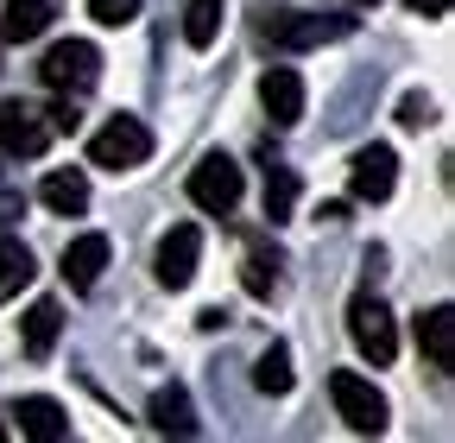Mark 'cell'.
Instances as JSON below:
<instances>
[{"label": "cell", "instance_id": "13", "mask_svg": "<svg viewBox=\"0 0 455 443\" xmlns=\"http://www.w3.org/2000/svg\"><path fill=\"white\" fill-rule=\"evenodd\" d=\"M13 418H20V437H32V443H64V437H70L64 406H57V399H44V393L20 399V406H13Z\"/></svg>", "mask_w": 455, "mask_h": 443}, {"label": "cell", "instance_id": "22", "mask_svg": "<svg viewBox=\"0 0 455 443\" xmlns=\"http://www.w3.org/2000/svg\"><path fill=\"white\" fill-rule=\"evenodd\" d=\"M291 209H298V178H291V165L266 158V215H272V229H278V222H291Z\"/></svg>", "mask_w": 455, "mask_h": 443}, {"label": "cell", "instance_id": "14", "mask_svg": "<svg viewBox=\"0 0 455 443\" xmlns=\"http://www.w3.org/2000/svg\"><path fill=\"white\" fill-rule=\"evenodd\" d=\"M152 431H158V437H196V431H203L184 386H158V393H152Z\"/></svg>", "mask_w": 455, "mask_h": 443}, {"label": "cell", "instance_id": "3", "mask_svg": "<svg viewBox=\"0 0 455 443\" xmlns=\"http://www.w3.org/2000/svg\"><path fill=\"white\" fill-rule=\"evenodd\" d=\"M38 83L57 89V95H89L101 83V51L89 38H64V44H51L44 58H38Z\"/></svg>", "mask_w": 455, "mask_h": 443}, {"label": "cell", "instance_id": "25", "mask_svg": "<svg viewBox=\"0 0 455 443\" xmlns=\"http://www.w3.org/2000/svg\"><path fill=\"white\" fill-rule=\"evenodd\" d=\"M405 7L424 13V20H443V13H449V0H405Z\"/></svg>", "mask_w": 455, "mask_h": 443}, {"label": "cell", "instance_id": "2", "mask_svg": "<svg viewBox=\"0 0 455 443\" xmlns=\"http://www.w3.org/2000/svg\"><path fill=\"white\" fill-rule=\"evenodd\" d=\"M329 399H335L341 424H348V431H361V437H379V431L392 424L386 393H379V386H373L367 374H355V367H335V374H329Z\"/></svg>", "mask_w": 455, "mask_h": 443}, {"label": "cell", "instance_id": "17", "mask_svg": "<svg viewBox=\"0 0 455 443\" xmlns=\"http://www.w3.org/2000/svg\"><path fill=\"white\" fill-rule=\"evenodd\" d=\"M418 342H424L430 367H455V310L449 304H436V310L418 317Z\"/></svg>", "mask_w": 455, "mask_h": 443}, {"label": "cell", "instance_id": "28", "mask_svg": "<svg viewBox=\"0 0 455 443\" xmlns=\"http://www.w3.org/2000/svg\"><path fill=\"white\" fill-rule=\"evenodd\" d=\"M361 7H379V0H361Z\"/></svg>", "mask_w": 455, "mask_h": 443}, {"label": "cell", "instance_id": "5", "mask_svg": "<svg viewBox=\"0 0 455 443\" xmlns=\"http://www.w3.org/2000/svg\"><path fill=\"white\" fill-rule=\"evenodd\" d=\"M241 190H247V178H241V165L228 158V152H209L196 172H190V203L209 209V215H235Z\"/></svg>", "mask_w": 455, "mask_h": 443}, {"label": "cell", "instance_id": "21", "mask_svg": "<svg viewBox=\"0 0 455 443\" xmlns=\"http://www.w3.org/2000/svg\"><path fill=\"white\" fill-rule=\"evenodd\" d=\"M221 13H228V0H190V7H184V44L209 51L221 38Z\"/></svg>", "mask_w": 455, "mask_h": 443}, {"label": "cell", "instance_id": "27", "mask_svg": "<svg viewBox=\"0 0 455 443\" xmlns=\"http://www.w3.org/2000/svg\"><path fill=\"white\" fill-rule=\"evenodd\" d=\"M0 443H7V424H0Z\"/></svg>", "mask_w": 455, "mask_h": 443}, {"label": "cell", "instance_id": "9", "mask_svg": "<svg viewBox=\"0 0 455 443\" xmlns=\"http://www.w3.org/2000/svg\"><path fill=\"white\" fill-rule=\"evenodd\" d=\"M348 190L361 203H386L398 190V152L392 146H361L355 165H348Z\"/></svg>", "mask_w": 455, "mask_h": 443}, {"label": "cell", "instance_id": "12", "mask_svg": "<svg viewBox=\"0 0 455 443\" xmlns=\"http://www.w3.org/2000/svg\"><path fill=\"white\" fill-rule=\"evenodd\" d=\"M57 336H64V304H57V298H38V304L20 317V342H26V355H32V361H51Z\"/></svg>", "mask_w": 455, "mask_h": 443}, {"label": "cell", "instance_id": "26", "mask_svg": "<svg viewBox=\"0 0 455 443\" xmlns=\"http://www.w3.org/2000/svg\"><path fill=\"white\" fill-rule=\"evenodd\" d=\"M316 222H329V229H335V222H348V203H323V209H316Z\"/></svg>", "mask_w": 455, "mask_h": 443}, {"label": "cell", "instance_id": "15", "mask_svg": "<svg viewBox=\"0 0 455 443\" xmlns=\"http://www.w3.org/2000/svg\"><path fill=\"white\" fill-rule=\"evenodd\" d=\"M57 20V0H0V38H38Z\"/></svg>", "mask_w": 455, "mask_h": 443}, {"label": "cell", "instance_id": "19", "mask_svg": "<svg viewBox=\"0 0 455 443\" xmlns=\"http://www.w3.org/2000/svg\"><path fill=\"white\" fill-rule=\"evenodd\" d=\"M38 197H44V209H57V215H83V209H89V178H83V172H51V178L38 184Z\"/></svg>", "mask_w": 455, "mask_h": 443}, {"label": "cell", "instance_id": "8", "mask_svg": "<svg viewBox=\"0 0 455 443\" xmlns=\"http://www.w3.org/2000/svg\"><path fill=\"white\" fill-rule=\"evenodd\" d=\"M196 260H203V229H196V222H178V229L158 241V286L184 292L196 279Z\"/></svg>", "mask_w": 455, "mask_h": 443}, {"label": "cell", "instance_id": "23", "mask_svg": "<svg viewBox=\"0 0 455 443\" xmlns=\"http://www.w3.org/2000/svg\"><path fill=\"white\" fill-rule=\"evenodd\" d=\"M89 20L95 26H133L140 20V0H89Z\"/></svg>", "mask_w": 455, "mask_h": 443}, {"label": "cell", "instance_id": "20", "mask_svg": "<svg viewBox=\"0 0 455 443\" xmlns=\"http://www.w3.org/2000/svg\"><path fill=\"white\" fill-rule=\"evenodd\" d=\"M253 386H259L266 399H284V393L298 386V374H291V349H284V342H272V349L253 361Z\"/></svg>", "mask_w": 455, "mask_h": 443}, {"label": "cell", "instance_id": "1", "mask_svg": "<svg viewBox=\"0 0 455 443\" xmlns=\"http://www.w3.org/2000/svg\"><path fill=\"white\" fill-rule=\"evenodd\" d=\"M355 32V13H291V7H278L259 20V38L278 44V51H316V44H335V38H348Z\"/></svg>", "mask_w": 455, "mask_h": 443}, {"label": "cell", "instance_id": "29", "mask_svg": "<svg viewBox=\"0 0 455 443\" xmlns=\"http://www.w3.org/2000/svg\"><path fill=\"white\" fill-rule=\"evenodd\" d=\"M0 70H7V64H0Z\"/></svg>", "mask_w": 455, "mask_h": 443}, {"label": "cell", "instance_id": "6", "mask_svg": "<svg viewBox=\"0 0 455 443\" xmlns=\"http://www.w3.org/2000/svg\"><path fill=\"white\" fill-rule=\"evenodd\" d=\"M348 336H355V349H361L373 367H386V361L398 355V323H392V310H386L373 292H361V298L348 304Z\"/></svg>", "mask_w": 455, "mask_h": 443}, {"label": "cell", "instance_id": "10", "mask_svg": "<svg viewBox=\"0 0 455 443\" xmlns=\"http://www.w3.org/2000/svg\"><path fill=\"white\" fill-rule=\"evenodd\" d=\"M259 101H266L272 127H298V121H304V77H298L291 64H272V70L259 77Z\"/></svg>", "mask_w": 455, "mask_h": 443}, {"label": "cell", "instance_id": "18", "mask_svg": "<svg viewBox=\"0 0 455 443\" xmlns=\"http://www.w3.org/2000/svg\"><path fill=\"white\" fill-rule=\"evenodd\" d=\"M32 247L26 241H13V235H0V304H13L26 286H32Z\"/></svg>", "mask_w": 455, "mask_h": 443}, {"label": "cell", "instance_id": "7", "mask_svg": "<svg viewBox=\"0 0 455 443\" xmlns=\"http://www.w3.org/2000/svg\"><path fill=\"white\" fill-rule=\"evenodd\" d=\"M57 140L51 115H38L32 101H0V152L7 158H38Z\"/></svg>", "mask_w": 455, "mask_h": 443}, {"label": "cell", "instance_id": "4", "mask_svg": "<svg viewBox=\"0 0 455 443\" xmlns=\"http://www.w3.org/2000/svg\"><path fill=\"white\" fill-rule=\"evenodd\" d=\"M152 158V127L140 115H114L95 140H89V165H101V172H140V165Z\"/></svg>", "mask_w": 455, "mask_h": 443}, {"label": "cell", "instance_id": "11", "mask_svg": "<svg viewBox=\"0 0 455 443\" xmlns=\"http://www.w3.org/2000/svg\"><path fill=\"white\" fill-rule=\"evenodd\" d=\"M64 286L70 292H95L101 286V272H108V235H76L70 247H64Z\"/></svg>", "mask_w": 455, "mask_h": 443}, {"label": "cell", "instance_id": "16", "mask_svg": "<svg viewBox=\"0 0 455 443\" xmlns=\"http://www.w3.org/2000/svg\"><path fill=\"white\" fill-rule=\"evenodd\" d=\"M241 286L253 298H272L278 292V247H266V235H247V254H241Z\"/></svg>", "mask_w": 455, "mask_h": 443}, {"label": "cell", "instance_id": "24", "mask_svg": "<svg viewBox=\"0 0 455 443\" xmlns=\"http://www.w3.org/2000/svg\"><path fill=\"white\" fill-rule=\"evenodd\" d=\"M398 121H405V127H430V121H436L430 95H405V101H398Z\"/></svg>", "mask_w": 455, "mask_h": 443}]
</instances>
